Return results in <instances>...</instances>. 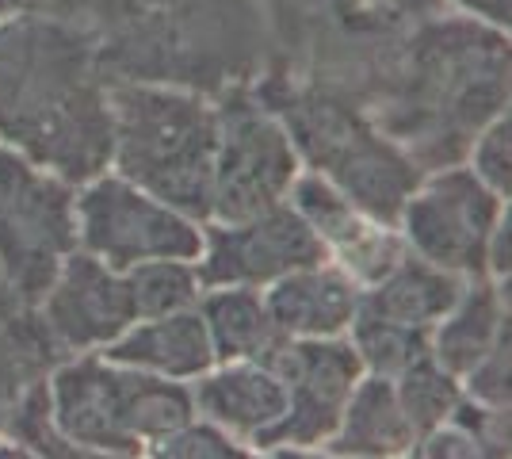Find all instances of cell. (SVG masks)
Here are the masks:
<instances>
[{"instance_id":"6da1fadb","label":"cell","mask_w":512,"mask_h":459,"mask_svg":"<svg viewBox=\"0 0 512 459\" xmlns=\"http://www.w3.org/2000/svg\"><path fill=\"white\" fill-rule=\"evenodd\" d=\"M0 138L65 180L111 161V104L85 31L31 12L0 23Z\"/></svg>"},{"instance_id":"7a4b0ae2","label":"cell","mask_w":512,"mask_h":459,"mask_svg":"<svg viewBox=\"0 0 512 459\" xmlns=\"http://www.w3.org/2000/svg\"><path fill=\"white\" fill-rule=\"evenodd\" d=\"M394 85L398 100L417 92V104H406L383 127L406 142L413 165H425L428 173L436 165L444 169L474 146V131L509 104V46L478 23L436 20L409 39Z\"/></svg>"},{"instance_id":"3957f363","label":"cell","mask_w":512,"mask_h":459,"mask_svg":"<svg viewBox=\"0 0 512 459\" xmlns=\"http://www.w3.org/2000/svg\"><path fill=\"white\" fill-rule=\"evenodd\" d=\"M111 157L119 176L172 211L207 219L214 188L218 115L203 96L150 81L107 85Z\"/></svg>"},{"instance_id":"277c9868","label":"cell","mask_w":512,"mask_h":459,"mask_svg":"<svg viewBox=\"0 0 512 459\" xmlns=\"http://www.w3.org/2000/svg\"><path fill=\"white\" fill-rule=\"evenodd\" d=\"M54 425L77 452H146L192 421V391L176 379L138 372L104 352L65 364L50 387Z\"/></svg>"},{"instance_id":"5b68a950","label":"cell","mask_w":512,"mask_h":459,"mask_svg":"<svg viewBox=\"0 0 512 459\" xmlns=\"http://www.w3.org/2000/svg\"><path fill=\"white\" fill-rule=\"evenodd\" d=\"M260 96L283 123L291 146L302 150V157L314 165V173L325 176L356 207L386 226L402 219V207L413 196L421 173L394 146H386L356 111L299 88L279 92L276 85H268L260 88Z\"/></svg>"},{"instance_id":"8992f818","label":"cell","mask_w":512,"mask_h":459,"mask_svg":"<svg viewBox=\"0 0 512 459\" xmlns=\"http://www.w3.org/2000/svg\"><path fill=\"white\" fill-rule=\"evenodd\" d=\"M77 249V211L62 180L0 150V272L23 303H39Z\"/></svg>"},{"instance_id":"52a82bcc","label":"cell","mask_w":512,"mask_h":459,"mask_svg":"<svg viewBox=\"0 0 512 459\" xmlns=\"http://www.w3.org/2000/svg\"><path fill=\"white\" fill-rule=\"evenodd\" d=\"M218 115V150H214L211 215L222 222L253 219L287 196L299 173V153L272 111L256 108L234 88L222 96Z\"/></svg>"},{"instance_id":"ba28073f","label":"cell","mask_w":512,"mask_h":459,"mask_svg":"<svg viewBox=\"0 0 512 459\" xmlns=\"http://www.w3.org/2000/svg\"><path fill=\"white\" fill-rule=\"evenodd\" d=\"M77 211V238L107 268L127 272L146 261H195L203 234L169 203L153 199L127 176H100L88 184Z\"/></svg>"},{"instance_id":"9c48e42d","label":"cell","mask_w":512,"mask_h":459,"mask_svg":"<svg viewBox=\"0 0 512 459\" xmlns=\"http://www.w3.org/2000/svg\"><path fill=\"white\" fill-rule=\"evenodd\" d=\"M268 368L283 379L287 414L256 440V448H306L337 433L344 406L356 391L363 364L352 341L337 337H287Z\"/></svg>"},{"instance_id":"30bf717a","label":"cell","mask_w":512,"mask_h":459,"mask_svg":"<svg viewBox=\"0 0 512 459\" xmlns=\"http://www.w3.org/2000/svg\"><path fill=\"white\" fill-rule=\"evenodd\" d=\"M409 245L417 257L455 276H486V245L501 219V196L490 192L470 169H440L402 207Z\"/></svg>"},{"instance_id":"8fae6325","label":"cell","mask_w":512,"mask_h":459,"mask_svg":"<svg viewBox=\"0 0 512 459\" xmlns=\"http://www.w3.org/2000/svg\"><path fill=\"white\" fill-rule=\"evenodd\" d=\"M203 264L199 284H241L260 287L276 284L279 276L325 261V245L310 230L295 207H268L253 219L230 222V226H207L203 238Z\"/></svg>"},{"instance_id":"7c38bea8","label":"cell","mask_w":512,"mask_h":459,"mask_svg":"<svg viewBox=\"0 0 512 459\" xmlns=\"http://www.w3.org/2000/svg\"><path fill=\"white\" fill-rule=\"evenodd\" d=\"M43 303V326L62 349H104L107 341H115L127 326L138 322L134 299H130L127 276L107 268L92 253H69L54 276V284L46 287Z\"/></svg>"},{"instance_id":"4fadbf2b","label":"cell","mask_w":512,"mask_h":459,"mask_svg":"<svg viewBox=\"0 0 512 459\" xmlns=\"http://www.w3.org/2000/svg\"><path fill=\"white\" fill-rule=\"evenodd\" d=\"M287 192L295 196L291 207L310 222V230L325 245V257L341 264L360 287L379 284L386 272L406 257V241L394 234V226L367 215L325 176H299V180H291Z\"/></svg>"},{"instance_id":"5bb4252c","label":"cell","mask_w":512,"mask_h":459,"mask_svg":"<svg viewBox=\"0 0 512 459\" xmlns=\"http://www.w3.org/2000/svg\"><path fill=\"white\" fill-rule=\"evenodd\" d=\"M264 306L283 337H341L360 306V284L329 257L279 276Z\"/></svg>"},{"instance_id":"9a60e30c","label":"cell","mask_w":512,"mask_h":459,"mask_svg":"<svg viewBox=\"0 0 512 459\" xmlns=\"http://www.w3.org/2000/svg\"><path fill=\"white\" fill-rule=\"evenodd\" d=\"M192 402L207 421L249 444H256L287 414L283 379L260 360H230L214 375L203 372V383L195 387Z\"/></svg>"},{"instance_id":"2e32d148","label":"cell","mask_w":512,"mask_h":459,"mask_svg":"<svg viewBox=\"0 0 512 459\" xmlns=\"http://www.w3.org/2000/svg\"><path fill=\"white\" fill-rule=\"evenodd\" d=\"M100 352L115 364L165 375V379H192L214 364L203 314H192V306L161 318H142L138 326H127L115 341H107Z\"/></svg>"},{"instance_id":"e0dca14e","label":"cell","mask_w":512,"mask_h":459,"mask_svg":"<svg viewBox=\"0 0 512 459\" xmlns=\"http://www.w3.org/2000/svg\"><path fill=\"white\" fill-rule=\"evenodd\" d=\"M463 287L467 284L455 272L436 268V264L406 253L379 284L360 291L356 318H371V322H390V326L432 333V326L455 306Z\"/></svg>"},{"instance_id":"ac0fdd59","label":"cell","mask_w":512,"mask_h":459,"mask_svg":"<svg viewBox=\"0 0 512 459\" xmlns=\"http://www.w3.org/2000/svg\"><path fill=\"white\" fill-rule=\"evenodd\" d=\"M417 444L406 414L398 406V394L390 375H371L356 383V391L344 406L337 433L329 437V452L337 456H394Z\"/></svg>"},{"instance_id":"d6986e66","label":"cell","mask_w":512,"mask_h":459,"mask_svg":"<svg viewBox=\"0 0 512 459\" xmlns=\"http://www.w3.org/2000/svg\"><path fill=\"white\" fill-rule=\"evenodd\" d=\"M203 326L211 337L214 360L230 364V360H260L268 364V356L287 341L276 329L264 295L256 287L226 284V291H214L203 299Z\"/></svg>"},{"instance_id":"ffe728a7","label":"cell","mask_w":512,"mask_h":459,"mask_svg":"<svg viewBox=\"0 0 512 459\" xmlns=\"http://www.w3.org/2000/svg\"><path fill=\"white\" fill-rule=\"evenodd\" d=\"M501 306H509V295L486 284V276L474 280L470 287H463L455 306L440 318L432 360L444 372L467 375L490 352V345L501 337V329L509 326V318H505Z\"/></svg>"},{"instance_id":"44dd1931","label":"cell","mask_w":512,"mask_h":459,"mask_svg":"<svg viewBox=\"0 0 512 459\" xmlns=\"http://www.w3.org/2000/svg\"><path fill=\"white\" fill-rule=\"evenodd\" d=\"M394 394H398V406H402L409 429H413L417 437H425L436 425H444V421L455 414V406L463 402V398H459V387H455V375L444 372V368L432 360V352L398 372Z\"/></svg>"},{"instance_id":"7402d4cb","label":"cell","mask_w":512,"mask_h":459,"mask_svg":"<svg viewBox=\"0 0 512 459\" xmlns=\"http://www.w3.org/2000/svg\"><path fill=\"white\" fill-rule=\"evenodd\" d=\"M138 318H161L199 303V272L188 261H146L123 272Z\"/></svg>"},{"instance_id":"603a6c76","label":"cell","mask_w":512,"mask_h":459,"mask_svg":"<svg viewBox=\"0 0 512 459\" xmlns=\"http://www.w3.org/2000/svg\"><path fill=\"white\" fill-rule=\"evenodd\" d=\"M463 379H467V391L474 402L493 406V410H509V326L501 329V337L490 345V352Z\"/></svg>"},{"instance_id":"cb8c5ba5","label":"cell","mask_w":512,"mask_h":459,"mask_svg":"<svg viewBox=\"0 0 512 459\" xmlns=\"http://www.w3.org/2000/svg\"><path fill=\"white\" fill-rule=\"evenodd\" d=\"M470 173L478 176L490 192L509 199V111L497 115L486 134L478 138V146H470Z\"/></svg>"},{"instance_id":"d4e9b609","label":"cell","mask_w":512,"mask_h":459,"mask_svg":"<svg viewBox=\"0 0 512 459\" xmlns=\"http://www.w3.org/2000/svg\"><path fill=\"white\" fill-rule=\"evenodd\" d=\"M153 452H157V456H237L241 448H237V440L230 437L226 429H218L214 421H207V425L184 421V425L172 429L165 440H157Z\"/></svg>"},{"instance_id":"484cf974","label":"cell","mask_w":512,"mask_h":459,"mask_svg":"<svg viewBox=\"0 0 512 459\" xmlns=\"http://www.w3.org/2000/svg\"><path fill=\"white\" fill-rule=\"evenodd\" d=\"M467 12H478V20H490L493 27H509V0H459Z\"/></svg>"},{"instance_id":"4316f807","label":"cell","mask_w":512,"mask_h":459,"mask_svg":"<svg viewBox=\"0 0 512 459\" xmlns=\"http://www.w3.org/2000/svg\"><path fill=\"white\" fill-rule=\"evenodd\" d=\"M35 4H43V0H0V20H8L16 12H31Z\"/></svg>"},{"instance_id":"83f0119b","label":"cell","mask_w":512,"mask_h":459,"mask_svg":"<svg viewBox=\"0 0 512 459\" xmlns=\"http://www.w3.org/2000/svg\"><path fill=\"white\" fill-rule=\"evenodd\" d=\"M398 4H406V8H425V12H432L440 0H398Z\"/></svg>"}]
</instances>
